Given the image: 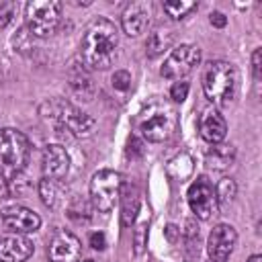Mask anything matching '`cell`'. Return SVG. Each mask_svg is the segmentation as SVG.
Segmentation results:
<instances>
[{
    "instance_id": "f1b7e54d",
    "label": "cell",
    "mask_w": 262,
    "mask_h": 262,
    "mask_svg": "<svg viewBox=\"0 0 262 262\" xmlns=\"http://www.w3.org/2000/svg\"><path fill=\"white\" fill-rule=\"evenodd\" d=\"M188 82H184V80H178V82H174L172 84V88H170V98L174 100V102H182L186 96H188Z\"/></svg>"
},
{
    "instance_id": "5bb4252c",
    "label": "cell",
    "mask_w": 262,
    "mask_h": 262,
    "mask_svg": "<svg viewBox=\"0 0 262 262\" xmlns=\"http://www.w3.org/2000/svg\"><path fill=\"white\" fill-rule=\"evenodd\" d=\"M35 246L27 235L8 233L0 237V262H25L31 258Z\"/></svg>"
},
{
    "instance_id": "7c38bea8",
    "label": "cell",
    "mask_w": 262,
    "mask_h": 262,
    "mask_svg": "<svg viewBox=\"0 0 262 262\" xmlns=\"http://www.w3.org/2000/svg\"><path fill=\"white\" fill-rule=\"evenodd\" d=\"M149 20H151V6L145 0H135V2L127 4L121 14L123 33L129 37H139L147 29Z\"/></svg>"
},
{
    "instance_id": "3957f363",
    "label": "cell",
    "mask_w": 262,
    "mask_h": 262,
    "mask_svg": "<svg viewBox=\"0 0 262 262\" xmlns=\"http://www.w3.org/2000/svg\"><path fill=\"white\" fill-rule=\"evenodd\" d=\"M39 113L43 119L53 121L59 129H68L76 137H90L96 129V121L63 98H47L41 102Z\"/></svg>"
},
{
    "instance_id": "44dd1931",
    "label": "cell",
    "mask_w": 262,
    "mask_h": 262,
    "mask_svg": "<svg viewBox=\"0 0 262 262\" xmlns=\"http://www.w3.org/2000/svg\"><path fill=\"white\" fill-rule=\"evenodd\" d=\"M39 196L43 201L45 207L49 209H57V205L61 203V186H59V180H53V178H41L39 180Z\"/></svg>"
},
{
    "instance_id": "e0dca14e",
    "label": "cell",
    "mask_w": 262,
    "mask_h": 262,
    "mask_svg": "<svg viewBox=\"0 0 262 262\" xmlns=\"http://www.w3.org/2000/svg\"><path fill=\"white\" fill-rule=\"evenodd\" d=\"M68 80H70V88L74 92V96L82 98L84 102H90L96 94V86L92 82V76H90V70H86V66L80 61H74L70 66V72H68Z\"/></svg>"
},
{
    "instance_id": "ba28073f",
    "label": "cell",
    "mask_w": 262,
    "mask_h": 262,
    "mask_svg": "<svg viewBox=\"0 0 262 262\" xmlns=\"http://www.w3.org/2000/svg\"><path fill=\"white\" fill-rule=\"evenodd\" d=\"M201 61V49L199 45L192 43H184L178 45L176 49H172L168 53V57L164 59V66L160 68V74L166 80H180L186 74H190Z\"/></svg>"
},
{
    "instance_id": "603a6c76",
    "label": "cell",
    "mask_w": 262,
    "mask_h": 262,
    "mask_svg": "<svg viewBox=\"0 0 262 262\" xmlns=\"http://www.w3.org/2000/svg\"><path fill=\"white\" fill-rule=\"evenodd\" d=\"M190 172H192V158L188 154H178L166 166V174L174 180H184Z\"/></svg>"
},
{
    "instance_id": "484cf974",
    "label": "cell",
    "mask_w": 262,
    "mask_h": 262,
    "mask_svg": "<svg viewBox=\"0 0 262 262\" xmlns=\"http://www.w3.org/2000/svg\"><path fill=\"white\" fill-rule=\"evenodd\" d=\"M111 84H113V88H115L117 92L127 94V92L131 90V74H129L127 70H117V72L113 74V78H111Z\"/></svg>"
},
{
    "instance_id": "4316f807",
    "label": "cell",
    "mask_w": 262,
    "mask_h": 262,
    "mask_svg": "<svg viewBox=\"0 0 262 262\" xmlns=\"http://www.w3.org/2000/svg\"><path fill=\"white\" fill-rule=\"evenodd\" d=\"M16 10H18L16 2H0V29H4L8 23H12Z\"/></svg>"
},
{
    "instance_id": "9a60e30c",
    "label": "cell",
    "mask_w": 262,
    "mask_h": 262,
    "mask_svg": "<svg viewBox=\"0 0 262 262\" xmlns=\"http://www.w3.org/2000/svg\"><path fill=\"white\" fill-rule=\"evenodd\" d=\"M43 176L45 178H53V180H61L68 170H70V156L66 151L63 145L59 143H49L43 149Z\"/></svg>"
},
{
    "instance_id": "83f0119b",
    "label": "cell",
    "mask_w": 262,
    "mask_h": 262,
    "mask_svg": "<svg viewBox=\"0 0 262 262\" xmlns=\"http://www.w3.org/2000/svg\"><path fill=\"white\" fill-rule=\"evenodd\" d=\"M145 223H141L137 229H135V233H133V254L135 256H141L143 254V250H145Z\"/></svg>"
},
{
    "instance_id": "cb8c5ba5",
    "label": "cell",
    "mask_w": 262,
    "mask_h": 262,
    "mask_svg": "<svg viewBox=\"0 0 262 262\" xmlns=\"http://www.w3.org/2000/svg\"><path fill=\"white\" fill-rule=\"evenodd\" d=\"M196 8V2L190 0H166L164 2V12L172 18V20H180L186 14H190Z\"/></svg>"
},
{
    "instance_id": "8992f818",
    "label": "cell",
    "mask_w": 262,
    "mask_h": 262,
    "mask_svg": "<svg viewBox=\"0 0 262 262\" xmlns=\"http://www.w3.org/2000/svg\"><path fill=\"white\" fill-rule=\"evenodd\" d=\"M31 158V141L12 127L0 129V164L2 170H25Z\"/></svg>"
},
{
    "instance_id": "d6a6232c",
    "label": "cell",
    "mask_w": 262,
    "mask_h": 262,
    "mask_svg": "<svg viewBox=\"0 0 262 262\" xmlns=\"http://www.w3.org/2000/svg\"><path fill=\"white\" fill-rule=\"evenodd\" d=\"M209 20H211V25L217 27V29H223V27L227 25V16H225L223 12H217V10L209 14Z\"/></svg>"
},
{
    "instance_id": "8fae6325",
    "label": "cell",
    "mask_w": 262,
    "mask_h": 262,
    "mask_svg": "<svg viewBox=\"0 0 262 262\" xmlns=\"http://www.w3.org/2000/svg\"><path fill=\"white\" fill-rule=\"evenodd\" d=\"M0 219H2L6 229H10L12 233H20V235L33 233L41 227V217L33 209H27L20 205H12V207L2 209Z\"/></svg>"
},
{
    "instance_id": "2e32d148",
    "label": "cell",
    "mask_w": 262,
    "mask_h": 262,
    "mask_svg": "<svg viewBox=\"0 0 262 262\" xmlns=\"http://www.w3.org/2000/svg\"><path fill=\"white\" fill-rule=\"evenodd\" d=\"M199 133L211 145L221 143L225 139V135H227V123H225V119L221 117V113L217 108L209 106V108H205L201 113V117H199Z\"/></svg>"
},
{
    "instance_id": "836d02e7",
    "label": "cell",
    "mask_w": 262,
    "mask_h": 262,
    "mask_svg": "<svg viewBox=\"0 0 262 262\" xmlns=\"http://www.w3.org/2000/svg\"><path fill=\"white\" fill-rule=\"evenodd\" d=\"M178 227L176 225H168L166 227V237H168V242H176V235H178Z\"/></svg>"
},
{
    "instance_id": "7a4b0ae2",
    "label": "cell",
    "mask_w": 262,
    "mask_h": 262,
    "mask_svg": "<svg viewBox=\"0 0 262 262\" xmlns=\"http://www.w3.org/2000/svg\"><path fill=\"white\" fill-rule=\"evenodd\" d=\"M178 127V113L166 100H154L139 111L135 117V131L141 139L160 143L174 135Z\"/></svg>"
},
{
    "instance_id": "d4e9b609",
    "label": "cell",
    "mask_w": 262,
    "mask_h": 262,
    "mask_svg": "<svg viewBox=\"0 0 262 262\" xmlns=\"http://www.w3.org/2000/svg\"><path fill=\"white\" fill-rule=\"evenodd\" d=\"M215 194H217V205H229L235 194H237V184L233 178H221L215 186Z\"/></svg>"
},
{
    "instance_id": "1f68e13d",
    "label": "cell",
    "mask_w": 262,
    "mask_h": 262,
    "mask_svg": "<svg viewBox=\"0 0 262 262\" xmlns=\"http://www.w3.org/2000/svg\"><path fill=\"white\" fill-rule=\"evenodd\" d=\"M90 246H92L94 250H104V248H106V237H104V233H102V231L90 233Z\"/></svg>"
},
{
    "instance_id": "6da1fadb",
    "label": "cell",
    "mask_w": 262,
    "mask_h": 262,
    "mask_svg": "<svg viewBox=\"0 0 262 262\" xmlns=\"http://www.w3.org/2000/svg\"><path fill=\"white\" fill-rule=\"evenodd\" d=\"M119 47V29L113 20L98 16L94 18L80 43V59L86 66V70L96 72V70H106Z\"/></svg>"
},
{
    "instance_id": "30bf717a",
    "label": "cell",
    "mask_w": 262,
    "mask_h": 262,
    "mask_svg": "<svg viewBox=\"0 0 262 262\" xmlns=\"http://www.w3.org/2000/svg\"><path fill=\"white\" fill-rule=\"evenodd\" d=\"M237 242V233L229 223H219L211 229L209 239H207V254L211 262H225Z\"/></svg>"
},
{
    "instance_id": "7402d4cb",
    "label": "cell",
    "mask_w": 262,
    "mask_h": 262,
    "mask_svg": "<svg viewBox=\"0 0 262 262\" xmlns=\"http://www.w3.org/2000/svg\"><path fill=\"white\" fill-rule=\"evenodd\" d=\"M172 45V33L168 29H156L149 33L147 43H145V51L149 57H158L162 55L168 47Z\"/></svg>"
},
{
    "instance_id": "4dcf8cb0",
    "label": "cell",
    "mask_w": 262,
    "mask_h": 262,
    "mask_svg": "<svg viewBox=\"0 0 262 262\" xmlns=\"http://www.w3.org/2000/svg\"><path fill=\"white\" fill-rule=\"evenodd\" d=\"M252 72H254V80H260V72H262V49L256 47L252 53Z\"/></svg>"
},
{
    "instance_id": "e575fe53",
    "label": "cell",
    "mask_w": 262,
    "mask_h": 262,
    "mask_svg": "<svg viewBox=\"0 0 262 262\" xmlns=\"http://www.w3.org/2000/svg\"><path fill=\"white\" fill-rule=\"evenodd\" d=\"M248 262H262V256L260 254H254V256L248 258Z\"/></svg>"
},
{
    "instance_id": "d590c367",
    "label": "cell",
    "mask_w": 262,
    "mask_h": 262,
    "mask_svg": "<svg viewBox=\"0 0 262 262\" xmlns=\"http://www.w3.org/2000/svg\"><path fill=\"white\" fill-rule=\"evenodd\" d=\"M84 262H94V260H84Z\"/></svg>"
},
{
    "instance_id": "52a82bcc",
    "label": "cell",
    "mask_w": 262,
    "mask_h": 262,
    "mask_svg": "<svg viewBox=\"0 0 262 262\" xmlns=\"http://www.w3.org/2000/svg\"><path fill=\"white\" fill-rule=\"evenodd\" d=\"M121 174L115 170H98L90 178V203L96 211L108 213L121 194Z\"/></svg>"
},
{
    "instance_id": "ffe728a7",
    "label": "cell",
    "mask_w": 262,
    "mask_h": 262,
    "mask_svg": "<svg viewBox=\"0 0 262 262\" xmlns=\"http://www.w3.org/2000/svg\"><path fill=\"white\" fill-rule=\"evenodd\" d=\"M235 158V149L231 145H223V143H215L207 154H205V164L213 170H225L227 166L233 164Z\"/></svg>"
},
{
    "instance_id": "d6986e66",
    "label": "cell",
    "mask_w": 262,
    "mask_h": 262,
    "mask_svg": "<svg viewBox=\"0 0 262 262\" xmlns=\"http://www.w3.org/2000/svg\"><path fill=\"white\" fill-rule=\"evenodd\" d=\"M29 188L27 176L23 174V170H2L0 172V196L8 199L14 194H20Z\"/></svg>"
},
{
    "instance_id": "f546056e",
    "label": "cell",
    "mask_w": 262,
    "mask_h": 262,
    "mask_svg": "<svg viewBox=\"0 0 262 262\" xmlns=\"http://www.w3.org/2000/svg\"><path fill=\"white\" fill-rule=\"evenodd\" d=\"M143 151H145V147H143V139L137 137V135H131L129 141H127V156H129V158H141Z\"/></svg>"
},
{
    "instance_id": "4fadbf2b",
    "label": "cell",
    "mask_w": 262,
    "mask_h": 262,
    "mask_svg": "<svg viewBox=\"0 0 262 262\" xmlns=\"http://www.w3.org/2000/svg\"><path fill=\"white\" fill-rule=\"evenodd\" d=\"M49 262H78L82 256L80 239L70 231H57L47 248Z\"/></svg>"
},
{
    "instance_id": "9c48e42d",
    "label": "cell",
    "mask_w": 262,
    "mask_h": 262,
    "mask_svg": "<svg viewBox=\"0 0 262 262\" xmlns=\"http://www.w3.org/2000/svg\"><path fill=\"white\" fill-rule=\"evenodd\" d=\"M186 199H188V205H190V211L194 213V217L207 221L211 219L213 215H217V194H215V188L213 184L201 176L196 178L190 186H188V192H186Z\"/></svg>"
},
{
    "instance_id": "277c9868",
    "label": "cell",
    "mask_w": 262,
    "mask_h": 262,
    "mask_svg": "<svg viewBox=\"0 0 262 262\" xmlns=\"http://www.w3.org/2000/svg\"><path fill=\"white\" fill-rule=\"evenodd\" d=\"M205 96L215 106H229L237 92V70L233 63L215 59L205 68L203 74Z\"/></svg>"
},
{
    "instance_id": "5b68a950",
    "label": "cell",
    "mask_w": 262,
    "mask_h": 262,
    "mask_svg": "<svg viewBox=\"0 0 262 262\" xmlns=\"http://www.w3.org/2000/svg\"><path fill=\"white\" fill-rule=\"evenodd\" d=\"M61 20L59 0H31L25 6V23L31 37L45 39L51 37Z\"/></svg>"
},
{
    "instance_id": "ac0fdd59",
    "label": "cell",
    "mask_w": 262,
    "mask_h": 262,
    "mask_svg": "<svg viewBox=\"0 0 262 262\" xmlns=\"http://www.w3.org/2000/svg\"><path fill=\"white\" fill-rule=\"evenodd\" d=\"M119 199H121V223L123 227H129L139 213V205H141L139 190L135 186H121Z\"/></svg>"
}]
</instances>
